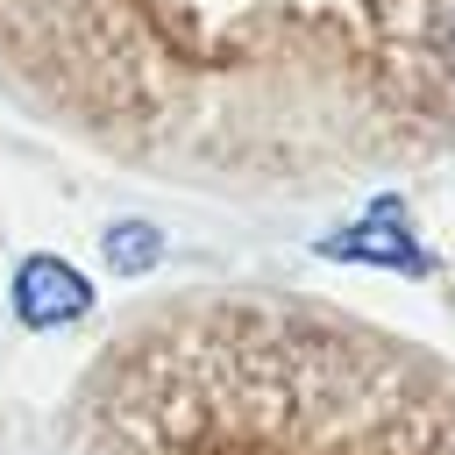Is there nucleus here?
<instances>
[{"label":"nucleus","instance_id":"obj_1","mask_svg":"<svg viewBox=\"0 0 455 455\" xmlns=\"http://www.w3.org/2000/svg\"><path fill=\"white\" fill-rule=\"evenodd\" d=\"M0 92L128 164L320 185L455 135V0H0Z\"/></svg>","mask_w":455,"mask_h":455},{"label":"nucleus","instance_id":"obj_2","mask_svg":"<svg viewBox=\"0 0 455 455\" xmlns=\"http://www.w3.org/2000/svg\"><path fill=\"white\" fill-rule=\"evenodd\" d=\"M92 306V284L64 263V256H28L21 270H14V313L28 320V327H64V320H78Z\"/></svg>","mask_w":455,"mask_h":455},{"label":"nucleus","instance_id":"obj_3","mask_svg":"<svg viewBox=\"0 0 455 455\" xmlns=\"http://www.w3.org/2000/svg\"><path fill=\"white\" fill-rule=\"evenodd\" d=\"M114 249H121V256H114L121 270H142V263H149V249H156V235H114Z\"/></svg>","mask_w":455,"mask_h":455}]
</instances>
